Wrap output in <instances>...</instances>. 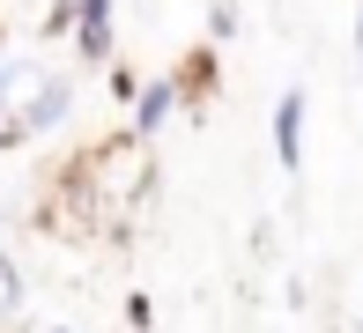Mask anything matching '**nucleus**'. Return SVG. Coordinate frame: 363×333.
I'll use <instances>...</instances> for the list:
<instances>
[{
  "instance_id": "nucleus-1",
  "label": "nucleus",
  "mask_w": 363,
  "mask_h": 333,
  "mask_svg": "<svg viewBox=\"0 0 363 333\" xmlns=\"http://www.w3.org/2000/svg\"><path fill=\"white\" fill-rule=\"evenodd\" d=\"M74 38H82V60L89 67L111 60V0H74Z\"/></svg>"
},
{
  "instance_id": "nucleus-2",
  "label": "nucleus",
  "mask_w": 363,
  "mask_h": 333,
  "mask_svg": "<svg viewBox=\"0 0 363 333\" xmlns=\"http://www.w3.org/2000/svg\"><path fill=\"white\" fill-rule=\"evenodd\" d=\"M274 156H282V171L304 163V89H289L282 104H274Z\"/></svg>"
},
{
  "instance_id": "nucleus-3",
  "label": "nucleus",
  "mask_w": 363,
  "mask_h": 333,
  "mask_svg": "<svg viewBox=\"0 0 363 333\" xmlns=\"http://www.w3.org/2000/svg\"><path fill=\"white\" fill-rule=\"evenodd\" d=\"M171 111H178V81L163 74V81H148V89L134 96V133H156L163 119H171Z\"/></svg>"
},
{
  "instance_id": "nucleus-4",
  "label": "nucleus",
  "mask_w": 363,
  "mask_h": 333,
  "mask_svg": "<svg viewBox=\"0 0 363 333\" xmlns=\"http://www.w3.org/2000/svg\"><path fill=\"white\" fill-rule=\"evenodd\" d=\"M15 311H23V266L0 252V319H15Z\"/></svg>"
},
{
  "instance_id": "nucleus-5",
  "label": "nucleus",
  "mask_w": 363,
  "mask_h": 333,
  "mask_svg": "<svg viewBox=\"0 0 363 333\" xmlns=\"http://www.w3.org/2000/svg\"><path fill=\"white\" fill-rule=\"evenodd\" d=\"M356 45H363V15H356Z\"/></svg>"
},
{
  "instance_id": "nucleus-6",
  "label": "nucleus",
  "mask_w": 363,
  "mask_h": 333,
  "mask_svg": "<svg viewBox=\"0 0 363 333\" xmlns=\"http://www.w3.org/2000/svg\"><path fill=\"white\" fill-rule=\"evenodd\" d=\"M0 148H8V133H0Z\"/></svg>"
},
{
  "instance_id": "nucleus-7",
  "label": "nucleus",
  "mask_w": 363,
  "mask_h": 333,
  "mask_svg": "<svg viewBox=\"0 0 363 333\" xmlns=\"http://www.w3.org/2000/svg\"><path fill=\"white\" fill-rule=\"evenodd\" d=\"M0 67H8V52H0Z\"/></svg>"
},
{
  "instance_id": "nucleus-8",
  "label": "nucleus",
  "mask_w": 363,
  "mask_h": 333,
  "mask_svg": "<svg viewBox=\"0 0 363 333\" xmlns=\"http://www.w3.org/2000/svg\"><path fill=\"white\" fill-rule=\"evenodd\" d=\"M60 333H67V326H60Z\"/></svg>"
}]
</instances>
